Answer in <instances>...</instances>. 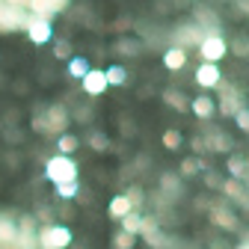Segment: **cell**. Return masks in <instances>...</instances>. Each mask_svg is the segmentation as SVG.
<instances>
[{
    "mask_svg": "<svg viewBox=\"0 0 249 249\" xmlns=\"http://www.w3.org/2000/svg\"><path fill=\"white\" fill-rule=\"evenodd\" d=\"M71 229L69 226H59V223H51V226H42L36 231V249H69L71 246Z\"/></svg>",
    "mask_w": 249,
    "mask_h": 249,
    "instance_id": "cell-1",
    "label": "cell"
},
{
    "mask_svg": "<svg viewBox=\"0 0 249 249\" xmlns=\"http://www.w3.org/2000/svg\"><path fill=\"white\" fill-rule=\"evenodd\" d=\"M80 166L74 158H62V154H53V158L45 163V178L51 184H66V181H77Z\"/></svg>",
    "mask_w": 249,
    "mask_h": 249,
    "instance_id": "cell-2",
    "label": "cell"
},
{
    "mask_svg": "<svg viewBox=\"0 0 249 249\" xmlns=\"http://www.w3.org/2000/svg\"><path fill=\"white\" fill-rule=\"evenodd\" d=\"M216 92H220V101H216V113H223V116H231V119H234V113H237L240 107H246V104H243V92H240L234 83L223 80L220 86H216Z\"/></svg>",
    "mask_w": 249,
    "mask_h": 249,
    "instance_id": "cell-3",
    "label": "cell"
},
{
    "mask_svg": "<svg viewBox=\"0 0 249 249\" xmlns=\"http://www.w3.org/2000/svg\"><path fill=\"white\" fill-rule=\"evenodd\" d=\"M208 216H211V223L216 229H223V231H237L240 229V220H237V213L229 208L226 199H216L208 205Z\"/></svg>",
    "mask_w": 249,
    "mask_h": 249,
    "instance_id": "cell-4",
    "label": "cell"
},
{
    "mask_svg": "<svg viewBox=\"0 0 249 249\" xmlns=\"http://www.w3.org/2000/svg\"><path fill=\"white\" fill-rule=\"evenodd\" d=\"M199 56H202V62H213V66H220V59L229 53V42H226V36L220 33V36H202V42H199Z\"/></svg>",
    "mask_w": 249,
    "mask_h": 249,
    "instance_id": "cell-5",
    "label": "cell"
},
{
    "mask_svg": "<svg viewBox=\"0 0 249 249\" xmlns=\"http://www.w3.org/2000/svg\"><path fill=\"white\" fill-rule=\"evenodd\" d=\"M30 21L24 6H9V3H0V33H15V30H24Z\"/></svg>",
    "mask_w": 249,
    "mask_h": 249,
    "instance_id": "cell-6",
    "label": "cell"
},
{
    "mask_svg": "<svg viewBox=\"0 0 249 249\" xmlns=\"http://www.w3.org/2000/svg\"><path fill=\"white\" fill-rule=\"evenodd\" d=\"M18 229H15V249H36V220H33V213H24L21 220L15 223Z\"/></svg>",
    "mask_w": 249,
    "mask_h": 249,
    "instance_id": "cell-7",
    "label": "cell"
},
{
    "mask_svg": "<svg viewBox=\"0 0 249 249\" xmlns=\"http://www.w3.org/2000/svg\"><path fill=\"white\" fill-rule=\"evenodd\" d=\"M202 140L208 145V154H231L234 151V140L229 134H223L220 128H205Z\"/></svg>",
    "mask_w": 249,
    "mask_h": 249,
    "instance_id": "cell-8",
    "label": "cell"
},
{
    "mask_svg": "<svg viewBox=\"0 0 249 249\" xmlns=\"http://www.w3.org/2000/svg\"><path fill=\"white\" fill-rule=\"evenodd\" d=\"M202 42V30L196 24H178L175 33H172V48H181V51H190V48H199Z\"/></svg>",
    "mask_w": 249,
    "mask_h": 249,
    "instance_id": "cell-9",
    "label": "cell"
},
{
    "mask_svg": "<svg viewBox=\"0 0 249 249\" xmlns=\"http://www.w3.org/2000/svg\"><path fill=\"white\" fill-rule=\"evenodd\" d=\"M45 119H48V124H51V134L53 137H59V134H66L69 131V122H71V113H69V107L66 104H51L48 110H45Z\"/></svg>",
    "mask_w": 249,
    "mask_h": 249,
    "instance_id": "cell-10",
    "label": "cell"
},
{
    "mask_svg": "<svg viewBox=\"0 0 249 249\" xmlns=\"http://www.w3.org/2000/svg\"><path fill=\"white\" fill-rule=\"evenodd\" d=\"M193 24L202 30V36H220V33H223L220 18H216V12L208 9V6H196V12H193Z\"/></svg>",
    "mask_w": 249,
    "mask_h": 249,
    "instance_id": "cell-11",
    "label": "cell"
},
{
    "mask_svg": "<svg viewBox=\"0 0 249 249\" xmlns=\"http://www.w3.org/2000/svg\"><path fill=\"white\" fill-rule=\"evenodd\" d=\"M24 30H27V39L33 42V45H48L51 36H53L51 21H48V18H36V15H30V21H27Z\"/></svg>",
    "mask_w": 249,
    "mask_h": 249,
    "instance_id": "cell-12",
    "label": "cell"
},
{
    "mask_svg": "<svg viewBox=\"0 0 249 249\" xmlns=\"http://www.w3.org/2000/svg\"><path fill=\"white\" fill-rule=\"evenodd\" d=\"M193 80L202 89H216V86L223 83V71H220V66H213V62H199Z\"/></svg>",
    "mask_w": 249,
    "mask_h": 249,
    "instance_id": "cell-13",
    "label": "cell"
},
{
    "mask_svg": "<svg viewBox=\"0 0 249 249\" xmlns=\"http://www.w3.org/2000/svg\"><path fill=\"white\" fill-rule=\"evenodd\" d=\"M80 89L86 92V95H92V98L104 95V92L110 89L107 80H104V69H89V71L80 77Z\"/></svg>",
    "mask_w": 249,
    "mask_h": 249,
    "instance_id": "cell-14",
    "label": "cell"
},
{
    "mask_svg": "<svg viewBox=\"0 0 249 249\" xmlns=\"http://www.w3.org/2000/svg\"><path fill=\"white\" fill-rule=\"evenodd\" d=\"M66 6H69V0H27L30 12H33L36 18H48V21H51V15L62 12Z\"/></svg>",
    "mask_w": 249,
    "mask_h": 249,
    "instance_id": "cell-15",
    "label": "cell"
},
{
    "mask_svg": "<svg viewBox=\"0 0 249 249\" xmlns=\"http://www.w3.org/2000/svg\"><path fill=\"white\" fill-rule=\"evenodd\" d=\"M226 169H229V175L234 181H249V158H246V154L231 151L229 160H226Z\"/></svg>",
    "mask_w": 249,
    "mask_h": 249,
    "instance_id": "cell-16",
    "label": "cell"
},
{
    "mask_svg": "<svg viewBox=\"0 0 249 249\" xmlns=\"http://www.w3.org/2000/svg\"><path fill=\"white\" fill-rule=\"evenodd\" d=\"M158 193L160 196H166L169 202L181 193V175H175V172H163L160 178H158Z\"/></svg>",
    "mask_w": 249,
    "mask_h": 249,
    "instance_id": "cell-17",
    "label": "cell"
},
{
    "mask_svg": "<svg viewBox=\"0 0 249 249\" xmlns=\"http://www.w3.org/2000/svg\"><path fill=\"white\" fill-rule=\"evenodd\" d=\"M223 196H229V199H234L237 205H249V190L243 187V181H234V178H226L223 181V190H220Z\"/></svg>",
    "mask_w": 249,
    "mask_h": 249,
    "instance_id": "cell-18",
    "label": "cell"
},
{
    "mask_svg": "<svg viewBox=\"0 0 249 249\" xmlns=\"http://www.w3.org/2000/svg\"><path fill=\"white\" fill-rule=\"evenodd\" d=\"M190 113L196 116V119H213V113H216V101L211 98V95H199V98H190Z\"/></svg>",
    "mask_w": 249,
    "mask_h": 249,
    "instance_id": "cell-19",
    "label": "cell"
},
{
    "mask_svg": "<svg viewBox=\"0 0 249 249\" xmlns=\"http://www.w3.org/2000/svg\"><path fill=\"white\" fill-rule=\"evenodd\" d=\"M15 216L12 213H0V249L15 243Z\"/></svg>",
    "mask_w": 249,
    "mask_h": 249,
    "instance_id": "cell-20",
    "label": "cell"
},
{
    "mask_svg": "<svg viewBox=\"0 0 249 249\" xmlns=\"http://www.w3.org/2000/svg\"><path fill=\"white\" fill-rule=\"evenodd\" d=\"M184 66H187V51H181V48H166L163 51V69L181 71Z\"/></svg>",
    "mask_w": 249,
    "mask_h": 249,
    "instance_id": "cell-21",
    "label": "cell"
},
{
    "mask_svg": "<svg viewBox=\"0 0 249 249\" xmlns=\"http://www.w3.org/2000/svg\"><path fill=\"white\" fill-rule=\"evenodd\" d=\"M163 101H166L172 110H178V113H187V110H190V98H187L181 89H163Z\"/></svg>",
    "mask_w": 249,
    "mask_h": 249,
    "instance_id": "cell-22",
    "label": "cell"
},
{
    "mask_svg": "<svg viewBox=\"0 0 249 249\" xmlns=\"http://www.w3.org/2000/svg\"><path fill=\"white\" fill-rule=\"evenodd\" d=\"M80 196V181H66V184H53V199L59 202H71Z\"/></svg>",
    "mask_w": 249,
    "mask_h": 249,
    "instance_id": "cell-23",
    "label": "cell"
},
{
    "mask_svg": "<svg viewBox=\"0 0 249 249\" xmlns=\"http://www.w3.org/2000/svg\"><path fill=\"white\" fill-rule=\"evenodd\" d=\"M199 172H205V160L196 158V154H190V158H184L181 166H178V175L181 178H196Z\"/></svg>",
    "mask_w": 249,
    "mask_h": 249,
    "instance_id": "cell-24",
    "label": "cell"
},
{
    "mask_svg": "<svg viewBox=\"0 0 249 249\" xmlns=\"http://www.w3.org/2000/svg\"><path fill=\"white\" fill-rule=\"evenodd\" d=\"M77 148H80V140H77L74 134L66 131V134H59V137H56V151L62 154V158H71Z\"/></svg>",
    "mask_w": 249,
    "mask_h": 249,
    "instance_id": "cell-25",
    "label": "cell"
},
{
    "mask_svg": "<svg viewBox=\"0 0 249 249\" xmlns=\"http://www.w3.org/2000/svg\"><path fill=\"white\" fill-rule=\"evenodd\" d=\"M110 216H113V220H122V216H128L134 208H131V202H128V196H124V193H119V196H113L110 199Z\"/></svg>",
    "mask_w": 249,
    "mask_h": 249,
    "instance_id": "cell-26",
    "label": "cell"
},
{
    "mask_svg": "<svg viewBox=\"0 0 249 249\" xmlns=\"http://www.w3.org/2000/svg\"><path fill=\"white\" fill-rule=\"evenodd\" d=\"M86 142L92 145V151H98V154H104V151L110 148V137H107L104 131H98V128H92V131H89Z\"/></svg>",
    "mask_w": 249,
    "mask_h": 249,
    "instance_id": "cell-27",
    "label": "cell"
},
{
    "mask_svg": "<svg viewBox=\"0 0 249 249\" xmlns=\"http://www.w3.org/2000/svg\"><path fill=\"white\" fill-rule=\"evenodd\" d=\"M158 231H160V220H158L154 213H142V220H140V234L148 240V237H154Z\"/></svg>",
    "mask_w": 249,
    "mask_h": 249,
    "instance_id": "cell-28",
    "label": "cell"
},
{
    "mask_svg": "<svg viewBox=\"0 0 249 249\" xmlns=\"http://www.w3.org/2000/svg\"><path fill=\"white\" fill-rule=\"evenodd\" d=\"M104 80H107V86H124L128 83V69L124 66H110L104 71Z\"/></svg>",
    "mask_w": 249,
    "mask_h": 249,
    "instance_id": "cell-29",
    "label": "cell"
},
{
    "mask_svg": "<svg viewBox=\"0 0 249 249\" xmlns=\"http://www.w3.org/2000/svg\"><path fill=\"white\" fill-rule=\"evenodd\" d=\"M116 53H122V56H140L142 53V42H137V39H119L116 42Z\"/></svg>",
    "mask_w": 249,
    "mask_h": 249,
    "instance_id": "cell-30",
    "label": "cell"
},
{
    "mask_svg": "<svg viewBox=\"0 0 249 249\" xmlns=\"http://www.w3.org/2000/svg\"><path fill=\"white\" fill-rule=\"evenodd\" d=\"M89 69H92V66H89V59H86V56H71V59H69V74H71L74 80H80Z\"/></svg>",
    "mask_w": 249,
    "mask_h": 249,
    "instance_id": "cell-31",
    "label": "cell"
},
{
    "mask_svg": "<svg viewBox=\"0 0 249 249\" xmlns=\"http://www.w3.org/2000/svg\"><path fill=\"white\" fill-rule=\"evenodd\" d=\"M140 220H142V213L131 211L128 216H122V220H119V226H122V231H128V234H140Z\"/></svg>",
    "mask_w": 249,
    "mask_h": 249,
    "instance_id": "cell-32",
    "label": "cell"
},
{
    "mask_svg": "<svg viewBox=\"0 0 249 249\" xmlns=\"http://www.w3.org/2000/svg\"><path fill=\"white\" fill-rule=\"evenodd\" d=\"M137 246V234H128V231H116L113 234V249H134Z\"/></svg>",
    "mask_w": 249,
    "mask_h": 249,
    "instance_id": "cell-33",
    "label": "cell"
},
{
    "mask_svg": "<svg viewBox=\"0 0 249 249\" xmlns=\"http://www.w3.org/2000/svg\"><path fill=\"white\" fill-rule=\"evenodd\" d=\"M124 196H128V202H131V208H134V211H140V205L145 202V190H142L140 184H131L128 190H124Z\"/></svg>",
    "mask_w": 249,
    "mask_h": 249,
    "instance_id": "cell-34",
    "label": "cell"
},
{
    "mask_svg": "<svg viewBox=\"0 0 249 249\" xmlns=\"http://www.w3.org/2000/svg\"><path fill=\"white\" fill-rule=\"evenodd\" d=\"M163 148L166 151H178L181 148V131L178 128H166L163 131Z\"/></svg>",
    "mask_w": 249,
    "mask_h": 249,
    "instance_id": "cell-35",
    "label": "cell"
},
{
    "mask_svg": "<svg viewBox=\"0 0 249 249\" xmlns=\"http://www.w3.org/2000/svg\"><path fill=\"white\" fill-rule=\"evenodd\" d=\"M53 56H56V59H71V56H74L71 42H69V39H56V42H53Z\"/></svg>",
    "mask_w": 249,
    "mask_h": 249,
    "instance_id": "cell-36",
    "label": "cell"
},
{
    "mask_svg": "<svg viewBox=\"0 0 249 249\" xmlns=\"http://www.w3.org/2000/svg\"><path fill=\"white\" fill-rule=\"evenodd\" d=\"M30 128H33L36 134H42V137H53V134H51V124H48V119H45V110L33 116V122H30Z\"/></svg>",
    "mask_w": 249,
    "mask_h": 249,
    "instance_id": "cell-37",
    "label": "cell"
},
{
    "mask_svg": "<svg viewBox=\"0 0 249 249\" xmlns=\"http://www.w3.org/2000/svg\"><path fill=\"white\" fill-rule=\"evenodd\" d=\"M223 175L220 172H216V169H205V184L211 187V190H223Z\"/></svg>",
    "mask_w": 249,
    "mask_h": 249,
    "instance_id": "cell-38",
    "label": "cell"
},
{
    "mask_svg": "<svg viewBox=\"0 0 249 249\" xmlns=\"http://www.w3.org/2000/svg\"><path fill=\"white\" fill-rule=\"evenodd\" d=\"M234 122H237V128H240V131L249 134V107H240V110L234 113Z\"/></svg>",
    "mask_w": 249,
    "mask_h": 249,
    "instance_id": "cell-39",
    "label": "cell"
},
{
    "mask_svg": "<svg viewBox=\"0 0 249 249\" xmlns=\"http://www.w3.org/2000/svg\"><path fill=\"white\" fill-rule=\"evenodd\" d=\"M190 148L196 151V158H202V154H208V145H205V140H202V137H193V140H190Z\"/></svg>",
    "mask_w": 249,
    "mask_h": 249,
    "instance_id": "cell-40",
    "label": "cell"
},
{
    "mask_svg": "<svg viewBox=\"0 0 249 249\" xmlns=\"http://www.w3.org/2000/svg\"><path fill=\"white\" fill-rule=\"evenodd\" d=\"M231 48H234V53H237V56H246V53H249V42H246V39H237Z\"/></svg>",
    "mask_w": 249,
    "mask_h": 249,
    "instance_id": "cell-41",
    "label": "cell"
},
{
    "mask_svg": "<svg viewBox=\"0 0 249 249\" xmlns=\"http://www.w3.org/2000/svg\"><path fill=\"white\" fill-rule=\"evenodd\" d=\"M74 116H77L80 122H89V119H92V110H89V107H83V110L77 107V113H74Z\"/></svg>",
    "mask_w": 249,
    "mask_h": 249,
    "instance_id": "cell-42",
    "label": "cell"
},
{
    "mask_svg": "<svg viewBox=\"0 0 249 249\" xmlns=\"http://www.w3.org/2000/svg\"><path fill=\"white\" fill-rule=\"evenodd\" d=\"M234 249H249V231H243V240H240Z\"/></svg>",
    "mask_w": 249,
    "mask_h": 249,
    "instance_id": "cell-43",
    "label": "cell"
},
{
    "mask_svg": "<svg viewBox=\"0 0 249 249\" xmlns=\"http://www.w3.org/2000/svg\"><path fill=\"white\" fill-rule=\"evenodd\" d=\"M211 249H229L226 240H211Z\"/></svg>",
    "mask_w": 249,
    "mask_h": 249,
    "instance_id": "cell-44",
    "label": "cell"
},
{
    "mask_svg": "<svg viewBox=\"0 0 249 249\" xmlns=\"http://www.w3.org/2000/svg\"><path fill=\"white\" fill-rule=\"evenodd\" d=\"M9 6H27V0H6Z\"/></svg>",
    "mask_w": 249,
    "mask_h": 249,
    "instance_id": "cell-45",
    "label": "cell"
},
{
    "mask_svg": "<svg viewBox=\"0 0 249 249\" xmlns=\"http://www.w3.org/2000/svg\"><path fill=\"white\" fill-rule=\"evenodd\" d=\"M246 190H249V181H246Z\"/></svg>",
    "mask_w": 249,
    "mask_h": 249,
    "instance_id": "cell-46",
    "label": "cell"
}]
</instances>
